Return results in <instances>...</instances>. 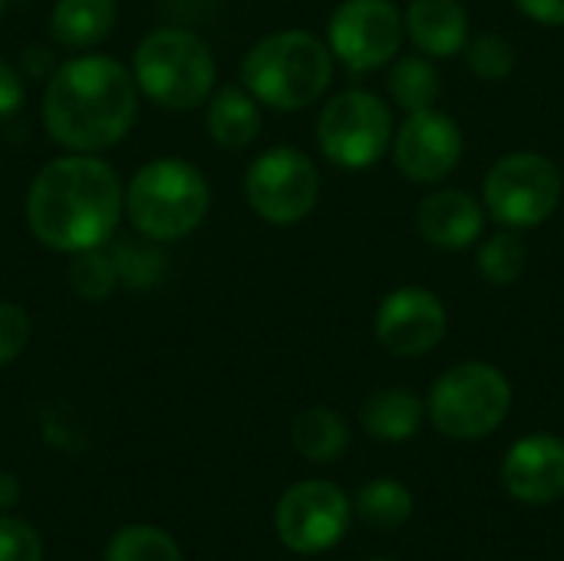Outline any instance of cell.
<instances>
[{"label":"cell","instance_id":"obj_12","mask_svg":"<svg viewBox=\"0 0 564 561\" xmlns=\"http://www.w3.org/2000/svg\"><path fill=\"white\" fill-rule=\"evenodd\" d=\"M449 327L446 304L436 291L423 284L393 288L373 317V334L380 347L393 357H423L430 354Z\"/></svg>","mask_w":564,"mask_h":561},{"label":"cell","instance_id":"obj_22","mask_svg":"<svg viewBox=\"0 0 564 561\" xmlns=\"http://www.w3.org/2000/svg\"><path fill=\"white\" fill-rule=\"evenodd\" d=\"M357 516L380 532H393L410 522L413 516V496L397 479H370L357 493Z\"/></svg>","mask_w":564,"mask_h":561},{"label":"cell","instance_id":"obj_13","mask_svg":"<svg viewBox=\"0 0 564 561\" xmlns=\"http://www.w3.org/2000/svg\"><path fill=\"white\" fill-rule=\"evenodd\" d=\"M393 162L416 185H436L449 172H456L466 139L453 116L440 109L406 112L400 129L393 132Z\"/></svg>","mask_w":564,"mask_h":561},{"label":"cell","instance_id":"obj_14","mask_svg":"<svg viewBox=\"0 0 564 561\" xmlns=\"http://www.w3.org/2000/svg\"><path fill=\"white\" fill-rule=\"evenodd\" d=\"M506 493L525 506H549L564 496V440L555 433H529L509 446L502 460Z\"/></svg>","mask_w":564,"mask_h":561},{"label":"cell","instance_id":"obj_3","mask_svg":"<svg viewBox=\"0 0 564 561\" xmlns=\"http://www.w3.org/2000/svg\"><path fill=\"white\" fill-rule=\"evenodd\" d=\"M334 79L330 46L307 30L261 36L241 63V86L271 109L294 112L317 103Z\"/></svg>","mask_w":564,"mask_h":561},{"label":"cell","instance_id":"obj_17","mask_svg":"<svg viewBox=\"0 0 564 561\" xmlns=\"http://www.w3.org/2000/svg\"><path fill=\"white\" fill-rule=\"evenodd\" d=\"M205 129L221 149H245L261 132V103L245 86H221L208 96Z\"/></svg>","mask_w":564,"mask_h":561},{"label":"cell","instance_id":"obj_30","mask_svg":"<svg viewBox=\"0 0 564 561\" xmlns=\"http://www.w3.org/2000/svg\"><path fill=\"white\" fill-rule=\"evenodd\" d=\"M23 93H26L23 89V76L7 60H0V119H7V116H13L20 109Z\"/></svg>","mask_w":564,"mask_h":561},{"label":"cell","instance_id":"obj_9","mask_svg":"<svg viewBox=\"0 0 564 561\" xmlns=\"http://www.w3.org/2000/svg\"><path fill=\"white\" fill-rule=\"evenodd\" d=\"M245 195L261 222L297 225L321 198V172L301 149L274 145L248 165Z\"/></svg>","mask_w":564,"mask_h":561},{"label":"cell","instance_id":"obj_20","mask_svg":"<svg viewBox=\"0 0 564 561\" xmlns=\"http://www.w3.org/2000/svg\"><path fill=\"white\" fill-rule=\"evenodd\" d=\"M291 443L311 463H334L350 446V423L330 407H311L291 423Z\"/></svg>","mask_w":564,"mask_h":561},{"label":"cell","instance_id":"obj_1","mask_svg":"<svg viewBox=\"0 0 564 561\" xmlns=\"http://www.w3.org/2000/svg\"><path fill=\"white\" fill-rule=\"evenodd\" d=\"M126 208V188L109 162L69 152L46 162L26 192V225L33 238L63 255L102 248Z\"/></svg>","mask_w":564,"mask_h":561},{"label":"cell","instance_id":"obj_6","mask_svg":"<svg viewBox=\"0 0 564 561\" xmlns=\"http://www.w3.org/2000/svg\"><path fill=\"white\" fill-rule=\"evenodd\" d=\"M512 410L509 377L486 360L449 367L426 397V417L449 440H482L496 433Z\"/></svg>","mask_w":564,"mask_h":561},{"label":"cell","instance_id":"obj_19","mask_svg":"<svg viewBox=\"0 0 564 561\" xmlns=\"http://www.w3.org/2000/svg\"><path fill=\"white\" fill-rule=\"evenodd\" d=\"M116 26V0H56L50 33L66 50H86Z\"/></svg>","mask_w":564,"mask_h":561},{"label":"cell","instance_id":"obj_7","mask_svg":"<svg viewBox=\"0 0 564 561\" xmlns=\"http://www.w3.org/2000/svg\"><path fill=\"white\" fill-rule=\"evenodd\" d=\"M562 202V169L542 152H506L482 182V205L492 222L512 231L545 225Z\"/></svg>","mask_w":564,"mask_h":561},{"label":"cell","instance_id":"obj_21","mask_svg":"<svg viewBox=\"0 0 564 561\" xmlns=\"http://www.w3.org/2000/svg\"><path fill=\"white\" fill-rule=\"evenodd\" d=\"M390 96L400 109L420 112L433 109L440 99V73L430 56H400L390 66Z\"/></svg>","mask_w":564,"mask_h":561},{"label":"cell","instance_id":"obj_26","mask_svg":"<svg viewBox=\"0 0 564 561\" xmlns=\"http://www.w3.org/2000/svg\"><path fill=\"white\" fill-rule=\"evenodd\" d=\"M116 281H119V274H116L112 255H106L102 248L73 255L69 284H73V291H76L79 298H86V301H102V298H109V291L116 288Z\"/></svg>","mask_w":564,"mask_h":561},{"label":"cell","instance_id":"obj_25","mask_svg":"<svg viewBox=\"0 0 564 561\" xmlns=\"http://www.w3.org/2000/svg\"><path fill=\"white\" fill-rule=\"evenodd\" d=\"M466 66L473 69V76L486 79V83H499V79H509L512 69H516V46L502 36V33H479V36H469L466 50Z\"/></svg>","mask_w":564,"mask_h":561},{"label":"cell","instance_id":"obj_24","mask_svg":"<svg viewBox=\"0 0 564 561\" xmlns=\"http://www.w3.org/2000/svg\"><path fill=\"white\" fill-rule=\"evenodd\" d=\"M102 561H185L182 559V549L178 542L159 529V526H126L119 529L106 552H102Z\"/></svg>","mask_w":564,"mask_h":561},{"label":"cell","instance_id":"obj_32","mask_svg":"<svg viewBox=\"0 0 564 561\" xmlns=\"http://www.w3.org/2000/svg\"><path fill=\"white\" fill-rule=\"evenodd\" d=\"M20 503V483L13 473H0V513Z\"/></svg>","mask_w":564,"mask_h":561},{"label":"cell","instance_id":"obj_27","mask_svg":"<svg viewBox=\"0 0 564 561\" xmlns=\"http://www.w3.org/2000/svg\"><path fill=\"white\" fill-rule=\"evenodd\" d=\"M0 561H43V542L30 522L0 516Z\"/></svg>","mask_w":564,"mask_h":561},{"label":"cell","instance_id":"obj_16","mask_svg":"<svg viewBox=\"0 0 564 561\" xmlns=\"http://www.w3.org/2000/svg\"><path fill=\"white\" fill-rule=\"evenodd\" d=\"M403 30L423 56L453 60L469 43V13L459 0H410Z\"/></svg>","mask_w":564,"mask_h":561},{"label":"cell","instance_id":"obj_18","mask_svg":"<svg viewBox=\"0 0 564 561\" xmlns=\"http://www.w3.org/2000/svg\"><path fill=\"white\" fill-rule=\"evenodd\" d=\"M423 417H426V403L413 390H400V387L377 390L360 410L364 430L380 443H406L410 436L420 433Z\"/></svg>","mask_w":564,"mask_h":561},{"label":"cell","instance_id":"obj_4","mask_svg":"<svg viewBox=\"0 0 564 561\" xmlns=\"http://www.w3.org/2000/svg\"><path fill=\"white\" fill-rule=\"evenodd\" d=\"M212 205V188L202 169L165 155L145 162L126 188V215L145 241H175L192 235Z\"/></svg>","mask_w":564,"mask_h":561},{"label":"cell","instance_id":"obj_8","mask_svg":"<svg viewBox=\"0 0 564 561\" xmlns=\"http://www.w3.org/2000/svg\"><path fill=\"white\" fill-rule=\"evenodd\" d=\"M317 145L337 169H373L393 145V112L370 89H344L321 109Z\"/></svg>","mask_w":564,"mask_h":561},{"label":"cell","instance_id":"obj_2","mask_svg":"<svg viewBox=\"0 0 564 561\" xmlns=\"http://www.w3.org/2000/svg\"><path fill=\"white\" fill-rule=\"evenodd\" d=\"M135 76L112 56H73L53 69L43 89V126L69 152L96 155L116 145L135 122Z\"/></svg>","mask_w":564,"mask_h":561},{"label":"cell","instance_id":"obj_10","mask_svg":"<svg viewBox=\"0 0 564 561\" xmlns=\"http://www.w3.org/2000/svg\"><path fill=\"white\" fill-rule=\"evenodd\" d=\"M403 36V10L393 0H344L327 23V46L350 73H373L393 63Z\"/></svg>","mask_w":564,"mask_h":561},{"label":"cell","instance_id":"obj_11","mask_svg":"<svg viewBox=\"0 0 564 561\" xmlns=\"http://www.w3.org/2000/svg\"><path fill=\"white\" fill-rule=\"evenodd\" d=\"M274 529L297 555L330 552L350 529V499L327 479L294 483L274 509Z\"/></svg>","mask_w":564,"mask_h":561},{"label":"cell","instance_id":"obj_31","mask_svg":"<svg viewBox=\"0 0 564 561\" xmlns=\"http://www.w3.org/2000/svg\"><path fill=\"white\" fill-rule=\"evenodd\" d=\"M516 7L545 26H564V0H516Z\"/></svg>","mask_w":564,"mask_h":561},{"label":"cell","instance_id":"obj_29","mask_svg":"<svg viewBox=\"0 0 564 561\" xmlns=\"http://www.w3.org/2000/svg\"><path fill=\"white\" fill-rule=\"evenodd\" d=\"M30 314L20 304L0 301V367L13 364L30 344Z\"/></svg>","mask_w":564,"mask_h":561},{"label":"cell","instance_id":"obj_23","mask_svg":"<svg viewBox=\"0 0 564 561\" xmlns=\"http://www.w3.org/2000/svg\"><path fill=\"white\" fill-rule=\"evenodd\" d=\"M525 265H529V251H525L519 231L506 228V231H496V235L479 241L476 268H479L482 281H489L496 288L516 284L525 274Z\"/></svg>","mask_w":564,"mask_h":561},{"label":"cell","instance_id":"obj_15","mask_svg":"<svg viewBox=\"0 0 564 561\" xmlns=\"http://www.w3.org/2000/svg\"><path fill=\"white\" fill-rule=\"evenodd\" d=\"M416 225L426 245L440 251H466L486 235V205L463 188H436L423 195Z\"/></svg>","mask_w":564,"mask_h":561},{"label":"cell","instance_id":"obj_34","mask_svg":"<svg viewBox=\"0 0 564 561\" xmlns=\"http://www.w3.org/2000/svg\"><path fill=\"white\" fill-rule=\"evenodd\" d=\"M3 3H7V0H0V13H3Z\"/></svg>","mask_w":564,"mask_h":561},{"label":"cell","instance_id":"obj_33","mask_svg":"<svg viewBox=\"0 0 564 561\" xmlns=\"http://www.w3.org/2000/svg\"><path fill=\"white\" fill-rule=\"evenodd\" d=\"M370 561H400V559H370Z\"/></svg>","mask_w":564,"mask_h":561},{"label":"cell","instance_id":"obj_5","mask_svg":"<svg viewBox=\"0 0 564 561\" xmlns=\"http://www.w3.org/2000/svg\"><path fill=\"white\" fill-rule=\"evenodd\" d=\"M135 86L165 109H195L215 93V56L202 36L182 26H162L142 36L132 56Z\"/></svg>","mask_w":564,"mask_h":561},{"label":"cell","instance_id":"obj_28","mask_svg":"<svg viewBox=\"0 0 564 561\" xmlns=\"http://www.w3.org/2000/svg\"><path fill=\"white\" fill-rule=\"evenodd\" d=\"M112 265H116V274L126 284H135V288H145V284L159 281V274H162V258L152 248H142V245L116 248L112 251Z\"/></svg>","mask_w":564,"mask_h":561}]
</instances>
